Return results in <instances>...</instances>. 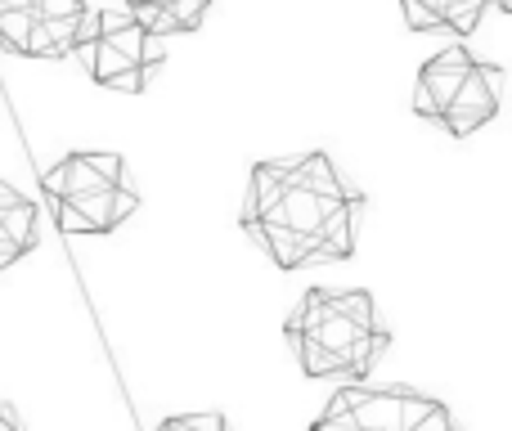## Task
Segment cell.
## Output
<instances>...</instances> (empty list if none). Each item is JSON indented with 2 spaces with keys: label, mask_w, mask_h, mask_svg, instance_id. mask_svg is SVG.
Wrapping results in <instances>:
<instances>
[{
  "label": "cell",
  "mask_w": 512,
  "mask_h": 431,
  "mask_svg": "<svg viewBox=\"0 0 512 431\" xmlns=\"http://www.w3.org/2000/svg\"><path fill=\"white\" fill-rule=\"evenodd\" d=\"M364 194L328 153L256 162L243 198V229L279 270L333 265L355 256Z\"/></svg>",
  "instance_id": "6da1fadb"
},
{
  "label": "cell",
  "mask_w": 512,
  "mask_h": 431,
  "mask_svg": "<svg viewBox=\"0 0 512 431\" xmlns=\"http://www.w3.org/2000/svg\"><path fill=\"white\" fill-rule=\"evenodd\" d=\"M283 333L306 378H369L391 346V328L364 288H310Z\"/></svg>",
  "instance_id": "7a4b0ae2"
},
{
  "label": "cell",
  "mask_w": 512,
  "mask_h": 431,
  "mask_svg": "<svg viewBox=\"0 0 512 431\" xmlns=\"http://www.w3.org/2000/svg\"><path fill=\"white\" fill-rule=\"evenodd\" d=\"M41 185L63 234H113L126 216L140 212V194L126 180L122 153H68L45 171Z\"/></svg>",
  "instance_id": "3957f363"
},
{
  "label": "cell",
  "mask_w": 512,
  "mask_h": 431,
  "mask_svg": "<svg viewBox=\"0 0 512 431\" xmlns=\"http://www.w3.org/2000/svg\"><path fill=\"white\" fill-rule=\"evenodd\" d=\"M504 108V68L472 59L468 45H445L423 63L414 86V113L445 126L454 140H472Z\"/></svg>",
  "instance_id": "277c9868"
},
{
  "label": "cell",
  "mask_w": 512,
  "mask_h": 431,
  "mask_svg": "<svg viewBox=\"0 0 512 431\" xmlns=\"http://www.w3.org/2000/svg\"><path fill=\"white\" fill-rule=\"evenodd\" d=\"M81 59L95 86L117 90V95H144L153 72L167 59L162 36H153L144 23H135L126 9H99L86 18L81 32Z\"/></svg>",
  "instance_id": "5b68a950"
},
{
  "label": "cell",
  "mask_w": 512,
  "mask_h": 431,
  "mask_svg": "<svg viewBox=\"0 0 512 431\" xmlns=\"http://www.w3.org/2000/svg\"><path fill=\"white\" fill-rule=\"evenodd\" d=\"M310 431H454V418L423 391L351 382L328 400Z\"/></svg>",
  "instance_id": "8992f818"
},
{
  "label": "cell",
  "mask_w": 512,
  "mask_h": 431,
  "mask_svg": "<svg viewBox=\"0 0 512 431\" xmlns=\"http://www.w3.org/2000/svg\"><path fill=\"white\" fill-rule=\"evenodd\" d=\"M86 18V0H0V45L23 59H68Z\"/></svg>",
  "instance_id": "52a82bcc"
},
{
  "label": "cell",
  "mask_w": 512,
  "mask_h": 431,
  "mask_svg": "<svg viewBox=\"0 0 512 431\" xmlns=\"http://www.w3.org/2000/svg\"><path fill=\"white\" fill-rule=\"evenodd\" d=\"M41 238V212L18 185L0 180V274L14 261H23Z\"/></svg>",
  "instance_id": "ba28073f"
},
{
  "label": "cell",
  "mask_w": 512,
  "mask_h": 431,
  "mask_svg": "<svg viewBox=\"0 0 512 431\" xmlns=\"http://www.w3.org/2000/svg\"><path fill=\"white\" fill-rule=\"evenodd\" d=\"M409 32H436L450 27L454 36H472L486 18L490 0H400Z\"/></svg>",
  "instance_id": "9c48e42d"
},
{
  "label": "cell",
  "mask_w": 512,
  "mask_h": 431,
  "mask_svg": "<svg viewBox=\"0 0 512 431\" xmlns=\"http://www.w3.org/2000/svg\"><path fill=\"white\" fill-rule=\"evenodd\" d=\"M126 14L144 23L153 36H185L198 32L212 9V0H122Z\"/></svg>",
  "instance_id": "30bf717a"
},
{
  "label": "cell",
  "mask_w": 512,
  "mask_h": 431,
  "mask_svg": "<svg viewBox=\"0 0 512 431\" xmlns=\"http://www.w3.org/2000/svg\"><path fill=\"white\" fill-rule=\"evenodd\" d=\"M153 431H230V423H225V414H176Z\"/></svg>",
  "instance_id": "8fae6325"
},
{
  "label": "cell",
  "mask_w": 512,
  "mask_h": 431,
  "mask_svg": "<svg viewBox=\"0 0 512 431\" xmlns=\"http://www.w3.org/2000/svg\"><path fill=\"white\" fill-rule=\"evenodd\" d=\"M0 431H23V423H18V414L5 405V400H0Z\"/></svg>",
  "instance_id": "7c38bea8"
},
{
  "label": "cell",
  "mask_w": 512,
  "mask_h": 431,
  "mask_svg": "<svg viewBox=\"0 0 512 431\" xmlns=\"http://www.w3.org/2000/svg\"><path fill=\"white\" fill-rule=\"evenodd\" d=\"M495 5H499V9H512V0H495Z\"/></svg>",
  "instance_id": "4fadbf2b"
}]
</instances>
